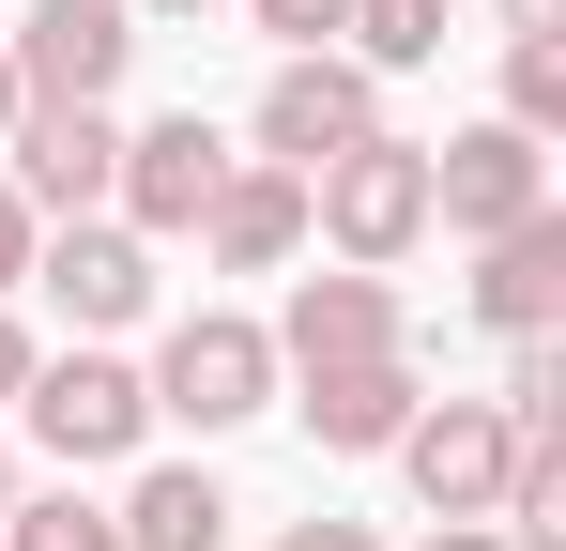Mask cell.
<instances>
[{
  "mask_svg": "<svg viewBox=\"0 0 566 551\" xmlns=\"http://www.w3.org/2000/svg\"><path fill=\"white\" fill-rule=\"evenodd\" d=\"M306 230H322L353 276L413 261V246H429V138L382 123V138H353V154H322V169H306Z\"/></svg>",
  "mask_w": 566,
  "mask_h": 551,
  "instance_id": "cell-1",
  "label": "cell"
},
{
  "mask_svg": "<svg viewBox=\"0 0 566 551\" xmlns=\"http://www.w3.org/2000/svg\"><path fill=\"white\" fill-rule=\"evenodd\" d=\"M15 414H31V445L62 459V475H93V459H138V445H154V383L107 353V337L46 353L31 383H15Z\"/></svg>",
  "mask_w": 566,
  "mask_h": 551,
  "instance_id": "cell-2",
  "label": "cell"
},
{
  "mask_svg": "<svg viewBox=\"0 0 566 551\" xmlns=\"http://www.w3.org/2000/svg\"><path fill=\"white\" fill-rule=\"evenodd\" d=\"M138 383H154V414H185V429H245V414H276V337L230 322V306H199V322H169V353L138 367Z\"/></svg>",
  "mask_w": 566,
  "mask_h": 551,
  "instance_id": "cell-3",
  "label": "cell"
},
{
  "mask_svg": "<svg viewBox=\"0 0 566 551\" xmlns=\"http://www.w3.org/2000/svg\"><path fill=\"white\" fill-rule=\"evenodd\" d=\"M382 459L413 475V506H429V521H490V506H505L521 429H505V398H413V429H398Z\"/></svg>",
  "mask_w": 566,
  "mask_h": 551,
  "instance_id": "cell-4",
  "label": "cell"
},
{
  "mask_svg": "<svg viewBox=\"0 0 566 551\" xmlns=\"http://www.w3.org/2000/svg\"><path fill=\"white\" fill-rule=\"evenodd\" d=\"M521 215H552V154L521 138V123H460V138H429V230H521Z\"/></svg>",
  "mask_w": 566,
  "mask_h": 551,
  "instance_id": "cell-5",
  "label": "cell"
},
{
  "mask_svg": "<svg viewBox=\"0 0 566 551\" xmlns=\"http://www.w3.org/2000/svg\"><path fill=\"white\" fill-rule=\"evenodd\" d=\"M0 46H15V92H31V107H107L123 62H138V15H123V0H31Z\"/></svg>",
  "mask_w": 566,
  "mask_h": 551,
  "instance_id": "cell-6",
  "label": "cell"
},
{
  "mask_svg": "<svg viewBox=\"0 0 566 551\" xmlns=\"http://www.w3.org/2000/svg\"><path fill=\"white\" fill-rule=\"evenodd\" d=\"M31 291L62 306V337H123V322L154 306V246H138L123 215H62V230L31 246Z\"/></svg>",
  "mask_w": 566,
  "mask_h": 551,
  "instance_id": "cell-7",
  "label": "cell"
},
{
  "mask_svg": "<svg viewBox=\"0 0 566 551\" xmlns=\"http://www.w3.org/2000/svg\"><path fill=\"white\" fill-rule=\"evenodd\" d=\"M353 138H382V77L368 62L306 46V62L261 77V154H276V169H322V154H353Z\"/></svg>",
  "mask_w": 566,
  "mask_h": 551,
  "instance_id": "cell-8",
  "label": "cell"
},
{
  "mask_svg": "<svg viewBox=\"0 0 566 551\" xmlns=\"http://www.w3.org/2000/svg\"><path fill=\"white\" fill-rule=\"evenodd\" d=\"M0 154H15V199H31V215H46V230H62V215H107V169H123V123H107V107H15V138H0Z\"/></svg>",
  "mask_w": 566,
  "mask_h": 551,
  "instance_id": "cell-9",
  "label": "cell"
},
{
  "mask_svg": "<svg viewBox=\"0 0 566 551\" xmlns=\"http://www.w3.org/2000/svg\"><path fill=\"white\" fill-rule=\"evenodd\" d=\"M214 169H230V138H214L199 107H169V123H123V169H107V199H123V230L154 246V230H199Z\"/></svg>",
  "mask_w": 566,
  "mask_h": 551,
  "instance_id": "cell-10",
  "label": "cell"
},
{
  "mask_svg": "<svg viewBox=\"0 0 566 551\" xmlns=\"http://www.w3.org/2000/svg\"><path fill=\"white\" fill-rule=\"evenodd\" d=\"M261 337H276V367L291 383H306V367H368V353H413V337H398V291H382V276H291V306L276 322H261Z\"/></svg>",
  "mask_w": 566,
  "mask_h": 551,
  "instance_id": "cell-11",
  "label": "cell"
},
{
  "mask_svg": "<svg viewBox=\"0 0 566 551\" xmlns=\"http://www.w3.org/2000/svg\"><path fill=\"white\" fill-rule=\"evenodd\" d=\"M199 246L230 276H276L291 246H306V169H276V154H230L214 169V199H199Z\"/></svg>",
  "mask_w": 566,
  "mask_h": 551,
  "instance_id": "cell-12",
  "label": "cell"
},
{
  "mask_svg": "<svg viewBox=\"0 0 566 551\" xmlns=\"http://www.w3.org/2000/svg\"><path fill=\"white\" fill-rule=\"evenodd\" d=\"M413 398H429V383H413V353H368V367H306V398H291V414H306V445L382 459L398 429H413Z\"/></svg>",
  "mask_w": 566,
  "mask_h": 551,
  "instance_id": "cell-13",
  "label": "cell"
},
{
  "mask_svg": "<svg viewBox=\"0 0 566 551\" xmlns=\"http://www.w3.org/2000/svg\"><path fill=\"white\" fill-rule=\"evenodd\" d=\"M474 322L490 337H552L566 322V215H521V230L474 246Z\"/></svg>",
  "mask_w": 566,
  "mask_h": 551,
  "instance_id": "cell-14",
  "label": "cell"
},
{
  "mask_svg": "<svg viewBox=\"0 0 566 551\" xmlns=\"http://www.w3.org/2000/svg\"><path fill=\"white\" fill-rule=\"evenodd\" d=\"M107 521H123V551H214V537H230V490H214L199 459H154Z\"/></svg>",
  "mask_w": 566,
  "mask_h": 551,
  "instance_id": "cell-15",
  "label": "cell"
},
{
  "mask_svg": "<svg viewBox=\"0 0 566 551\" xmlns=\"http://www.w3.org/2000/svg\"><path fill=\"white\" fill-rule=\"evenodd\" d=\"M337 31H353L337 62H368V77H413V62H444V0H353Z\"/></svg>",
  "mask_w": 566,
  "mask_h": 551,
  "instance_id": "cell-16",
  "label": "cell"
},
{
  "mask_svg": "<svg viewBox=\"0 0 566 551\" xmlns=\"http://www.w3.org/2000/svg\"><path fill=\"white\" fill-rule=\"evenodd\" d=\"M0 551H123V521L77 506V475H62V490H15L0 506Z\"/></svg>",
  "mask_w": 566,
  "mask_h": 551,
  "instance_id": "cell-17",
  "label": "cell"
},
{
  "mask_svg": "<svg viewBox=\"0 0 566 551\" xmlns=\"http://www.w3.org/2000/svg\"><path fill=\"white\" fill-rule=\"evenodd\" d=\"M490 123L566 138V46H552V31H505V107H490Z\"/></svg>",
  "mask_w": 566,
  "mask_h": 551,
  "instance_id": "cell-18",
  "label": "cell"
},
{
  "mask_svg": "<svg viewBox=\"0 0 566 551\" xmlns=\"http://www.w3.org/2000/svg\"><path fill=\"white\" fill-rule=\"evenodd\" d=\"M245 15H261L291 62H306V46H337V15H353V0H245Z\"/></svg>",
  "mask_w": 566,
  "mask_h": 551,
  "instance_id": "cell-19",
  "label": "cell"
},
{
  "mask_svg": "<svg viewBox=\"0 0 566 551\" xmlns=\"http://www.w3.org/2000/svg\"><path fill=\"white\" fill-rule=\"evenodd\" d=\"M31 246H46V215H31V199H15V184H0V306H15V291H31Z\"/></svg>",
  "mask_w": 566,
  "mask_h": 551,
  "instance_id": "cell-20",
  "label": "cell"
},
{
  "mask_svg": "<svg viewBox=\"0 0 566 551\" xmlns=\"http://www.w3.org/2000/svg\"><path fill=\"white\" fill-rule=\"evenodd\" d=\"M31 367H46V337H31V322L0 306V414H15V383H31Z\"/></svg>",
  "mask_w": 566,
  "mask_h": 551,
  "instance_id": "cell-21",
  "label": "cell"
},
{
  "mask_svg": "<svg viewBox=\"0 0 566 551\" xmlns=\"http://www.w3.org/2000/svg\"><path fill=\"white\" fill-rule=\"evenodd\" d=\"M276 551H382V537H368V521H291Z\"/></svg>",
  "mask_w": 566,
  "mask_h": 551,
  "instance_id": "cell-22",
  "label": "cell"
},
{
  "mask_svg": "<svg viewBox=\"0 0 566 551\" xmlns=\"http://www.w3.org/2000/svg\"><path fill=\"white\" fill-rule=\"evenodd\" d=\"M429 551H521L505 521H429Z\"/></svg>",
  "mask_w": 566,
  "mask_h": 551,
  "instance_id": "cell-23",
  "label": "cell"
},
{
  "mask_svg": "<svg viewBox=\"0 0 566 551\" xmlns=\"http://www.w3.org/2000/svg\"><path fill=\"white\" fill-rule=\"evenodd\" d=\"M490 15H505V31H552V15H566V0H490Z\"/></svg>",
  "mask_w": 566,
  "mask_h": 551,
  "instance_id": "cell-24",
  "label": "cell"
},
{
  "mask_svg": "<svg viewBox=\"0 0 566 551\" xmlns=\"http://www.w3.org/2000/svg\"><path fill=\"white\" fill-rule=\"evenodd\" d=\"M15 107H31V92H15V46H0V138H15Z\"/></svg>",
  "mask_w": 566,
  "mask_h": 551,
  "instance_id": "cell-25",
  "label": "cell"
},
{
  "mask_svg": "<svg viewBox=\"0 0 566 551\" xmlns=\"http://www.w3.org/2000/svg\"><path fill=\"white\" fill-rule=\"evenodd\" d=\"M123 15H214V0H123Z\"/></svg>",
  "mask_w": 566,
  "mask_h": 551,
  "instance_id": "cell-26",
  "label": "cell"
},
{
  "mask_svg": "<svg viewBox=\"0 0 566 551\" xmlns=\"http://www.w3.org/2000/svg\"><path fill=\"white\" fill-rule=\"evenodd\" d=\"M0 506H15V445H0Z\"/></svg>",
  "mask_w": 566,
  "mask_h": 551,
  "instance_id": "cell-27",
  "label": "cell"
}]
</instances>
